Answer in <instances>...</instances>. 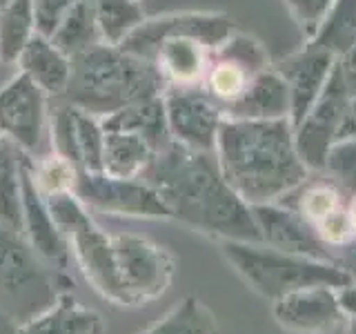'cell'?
<instances>
[{"mask_svg":"<svg viewBox=\"0 0 356 334\" xmlns=\"http://www.w3.org/2000/svg\"><path fill=\"white\" fill-rule=\"evenodd\" d=\"M92 334H100V332H92Z\"/></svg>","mask_w":356,"mask_h":334,"instance_id":"cell-41","label":"cell"},{"mask_svg":"<svg viewBox=\"0 0 356 334\" xmlns=\"http://www.w3.org/2000/svg\"><path fill=\"white\" fill-rule=\"evenodd\" d=\"M298 29L303 31L305 40H309L318 31L321 22L325 20L334 0H285Z\"/></svg>","mask_w":356,"mask_h":334,"instance_id":"cell-31","label":"cell"},{"mask_svg":"<svg viewBox=\"0 0 356 334\" xmlns=\"http://www.w3.org/2000/svg\"><path fill=\"white\" fill-rule=\"evenodd\" d=\"M348 214H350V221H352V228H354V237H356V194L352 198V203L348 207Z\"/></svg>","mask_w":356,"mask_h":334,"instance_id":"cell-37","label":"cell"},{"mask_svg":"<svg viewBox=\"0 0 356 334\" xmlns=\"http://www.w3.org/2000/svg\"><path fill=\"white\" fill-rule=\"evenodd\" d=\"M165 78L159 67L118 45L96 42L72 58L65 96L70 105L92 116H111L129 105L163 96Z\"/></svg>","mask_w":356,"mask_h":334,"instance_id":"cell-4","label":"cell"},{"mask_svg":"<svg viewBox=\"0 0 356 334\" xmlns=\"http://www.w3.org/2000/svg\"><path fill=\"white\" fill-rule=\"evenodd\" d=\"M33 176H36L42 196H51L60 192H74L78 170L54 152L47 159H42V163H33Z\"/></svg>","mask_w":356,"mask_h":334,"instance_id":"cell-28","label":"cell"},{"mask_svg":"<svg viewBox=\"0 0 356 334\" xmlns=\"http://www.w3.org/2000/svg\"><path fill=\"white\" fill-rule=\"evenodd\" d=\"M227 118L243 120H289V87L278 67L256 74L245 92L225 107Z\"/></svg>","mask_w":356,"mask_h":334,"instance_id":"cell-17","label":"cell"},{"mask_svg":"<svg viewBox=\"0 0 356 334\" xmlns=\"http://www.w3.org/2000/svg\"><path fill=\"white\" fill-rule=\"evenodd\" d=\"M18 65L25 76H29L44 94H65L72 76V58L54 45L51 38L42 33H33L31 40L22 49Z\"/></svg>","mask_w":356,"mask_h":334,"instance_id":"cell-18","label":"cell"},{"mask_svg":"<svg viewBox=\"0 0 356 334\" xmlns=\"http://www.w3.org/2000/svg\"><path fill=\"white\" fill-rule=\"evenodd\" d=\"M143 334H220L214 312L198 299L187 296L181 305L172 310L156 326Z\"/></svg>","mask_w":356,"mask_h":334,"instance_id":"cell-27","label":"cell"},{"mask_svg":"<svg viewBox=\"0 0 356 334\" xmlns=\"http://www.w3.org/2000/svg\"><path fill=\"white\" fill-rule=\"evenodd\" d=\"M305 45L327 51L334 58L356 47V0H334L318 31Z\"/></svg>","mask_w":356,"mask_h":334,"instance_id":"cell-23","label":"cell"},{"mask_svg":"<svg viewBox=\"0 0 356 334\" xmlns=\"http://www.w3.org/2000/svg\"><path fill=\"white\" fill-rule=\"evenodd\" d=\"M116 265L129 305L152 303L167 292L176 274V263L165 248L136 234L111 237Z\"/></svg>","mask_w":356,"mask_h":334,"instance_id":"cell-6","label":"cell"},{"mask_svg":"<svg viewBox=\"0 0 356 334\" xmlns=\"http://www.w3.org/2000/svg\"><path fill=\"white\" fill-rule=\"evenodd\" d=\"M140 178L159 192L172 218L216 239L263 243L252 205L225 181L214 152L172 141L154 154Z\"/></svg>","mask_w":356,"mask_h":334,"instance_id":"cell-1","label":"cell"},{"mask_svg":"<svg viewBox=\"0 0 356 334\" xmlns=\"http://www.w3.org/2000/svg\"><path fill=\"white\" fill-rule=\"evenodd\" d=\"M341 207H343L341 192L330 185L309 187L298 200V212L312 223V225H316L318 221H323L325 216H330L332 212H337Z\"/></svg>","mask_w":356,"mask_h":334,"instance_id":"cell-30","label":"cell"},{"mask_svg":"<svg viewBox=\"0 0 356 334\" xmlns=\"http://www.w3.org/2000/svg\"><path fill=\"white\" fill-rule=\"evenodd\" d=\"M337 67L341 72L343 85H345V89H348L350 98H356V47H352L350 51L339 56Z\"/></svg>","mask_w":356,"mask_h":334,"instance_id":"cell-34","label":"cell"},{"mask_svg":"<svg viewBox=\"0 0 356 334\" xmlns=\"http://www.w3.org/2000/svg\"><path fill=\"white\" fill-rule=\"evenodd\" d=\"M100 332V317L96 312L81 305L74 296L63 294L56 301L31 317L22 326L18 334H92Z\"/></svg>","mask_w":356,"mask_h":334,"instance_id":"cell-19","label":"cell"},{"mask_svg":"<svg viewBox=\"0 0 356 334\" xmlns=\"http://www.w3.org/2000/svg\"><path fill=\"white\" fill-rule=\"evenodd\" d=\"M218 248L243 281L272 303L303 287L327 285L341 289L354 283V278L337 261L307 259L274 250L265 243L232 239H218Z\"/></svg>","mask_w":356,"mask_h":334,"instance_id":"cell-5","label":"cell"},{"mask_svg":"<svg viewBox=\"0 0 356 334\" xmlns=\"http://www.w3.org/2000/svg\"><path fill=\"white\" fill-rule=\"evenodd\" d=\"M42 129L44 92L20 72L0 89V134L14 141L22 152H36Z\"/></svg>","mask_w":356,"mask_h":334,"instance_id":"cell-12","label":"cell"},{"mask_svg":"<svg viewBox=\"0 0 356 334\" xmlns=\"http://www.w3.org/2000/svg\"><path fill=\"white\" fill-rule=\"evenodd\" d=\"M274 319L292 334H327L348 321L339 289L327 285L303 287L274 301Z\"/></svg>","mask_w":356,"mask_h":334,"instance_id":"cell-13","label":"cell"},{"mask_svg":"<svg viewBox=\"0 0 356 334\" xmlns=\"http://www.w3.org/2000/svg\"><path fill=\"white\" fill-rule=\"evenodd\" d=\"M154 148L134 132L105 129L103 172L114 178H140L154 159Z\"/></svg>","mask_w":356,"mask_h":334,"instance_id":"cell-21","label":"cell"},{"mask_svg":"<svg viewBox=\"0 0 356 334\" xmlns=\"http://www.w3.org/2000/svg\"><path fill=\"white\" fill-rule=\"evenodd\" d=\"M225 181L245 203H274L307 178L294 127L285 120L225 118L214 145Z\"/></svg>","mask_w":356,"mask_h":334,"instance_id":"cell-2","label":"cell"},{"mask_svg":"<svg viewBox=\"0 0 356 334\" xmlns=\"http://www.w3.org/2000/svg\"><path fill=\"white\" fill-rule=\"evenodd\" d=\"M0 143H3V134H0Z\"/></svg>","mask_w":356,"mask_h":334,"instance_id":"cell-40","label":"cell"},{"mask_svg":"<svg viewBox=\"0 0 356 334\" xmlns=\"http://www.w3.org/2000/svg\"><path fill=\"white\" fill-rule=\"evenodd\" d=\"M7 3H9V0H0V7H5Z\"/></svg>","mask_w":356,"mask_h":334,"instance_id":"cell-39","label":"cell"},{"mask_svg":"<svg viewBox=\"0 0 356 334\" xmlns=\"http://www.w3.org/2000/svg\"><path fill=\"white\" fill-rule=\"evenodd\" d=\"M236 29L227 14L181 11L145 18L118 47L159 67L167 85L196 87L205 81L211 51Z\"/></svg>","mask_w":356,"mask_h":334,"instance_id":"cell-3","label":"cell"},{"mask_svg":"<svg viewBox=\"0 0 356 334\" xmlns=\"http://www.w3.org/2000/svg\"><path fill=\"white\" fill-rule=\"evenodd\" d=\"M51 40L56 47L70 56V58H74L76 54L85 51L87 47H92L96 42H103L92 0H76L70 9V14L60 22V27L56 29Z\"/></svg>","mask_w":356,"mask_h":334,"instance_id":"cell-25","label":"cell"},{"mask_svg":"<svg viewBox=\"0 0 356 334\" xmlns=\"http://www.w3.org/2000/svg\"><path fill=\"white\" fill-rule=\"evenodd\" d=\"M348 105H350V94L343 85L337 63H334L330 81L325 89H323V94L312 105L305 118L294 127L296 150L307 170H325L327 156L334 145L339 143L341 122Z\"/></svg>","mask_w":356,"mask_h":334,"instance_id":"cell-9","label":"cell"},{"mask_svg":"<svg viewBox=\"0 0 356 334\" xmlns=\"http://www.w3.org/2000/svg\"><path fill=\"white\" fill-rule=\"evenodd\" d=\"M314 228L318 232L321 241L325 243L327 248H345V245H350V243L356 241L352 221H350V214H348V209H345V207L332 212L330 216L318 221Z\"/></svg>","mask_w":356,"mask_h":334,"instance_id":"cell-32","label":"cell"},{"mask_svg":"<svg viewBox=\"0 0 356 334\" xmlns=\"http://www.w3.org/2000/svg\"><path fill=\"white\" fill-rule=\"evenodd\" d=\"M348 334H356V319H350V323H348Z\"/></svg>","mask_w":356,"mask_h":334,"instance_id":"cell-38","label":"cell"},{"mask_svg":"<svg viewBox=\"0 0 356 334\" xmlns=\"http://www.w3.org/2000/svg\"><path fill=\"white\" fill-rule=\"evenodd\" d=\"M33 33H36L33 0H9L5 7H0V61L18 63Z\"/></svg>","mask_w":356,"mask_h":334,"instance_id":"cell-24","label":"cell"},{"mask_svg":"<svg viewBox=\"0 0 356 334\" xmlns=\"http://www.w3.org/2000/svg\"><path fill=\"white\" fill-rule=\"evenodd\" d=\"M22 150L3 136L0 143V230L22 234Z\"/></svg>","mask_w":356,"mask_h":334,"instance_id":"cell-22","label":"cell"},{"mask_svg":"<svg viewBox=\"0 0 356 334\" xmlns=\"http://www.w3.org/2000/svg\"><path fill=\"white\" fill-rule=\"evenodd\" d=\"M167 125L176 143L198 152H214L225 109L205 89L167 85L163 92Z\"/></svg>","mask_w":356,"mask_h":334,"instance_id":"cell-10","label":"cell"},{"mask_svg":"<svg viewBox=\"0 0 356 334\" xmlns=\"http://www.w3.org/2000/svg\"><path fill=\"white\" fill-rule=\"evenodd\" d=\"M341 256H334V261H337V265H341L345 272H348L354 283H356V241L345 245V248H341Z\"/></svg>","mask_w":356,"mask_h":334,"instance_id":"cell-35","label":"cell"},{"mask_svg":"<svg viewBox=\"0 0 356 334\" xmlns=\"http://www.w3.org/2000/svg\"><path fill=\"white\" fill-rule=\"evenodd\" d=\"M272 67L270 54L250 33L234 31L232 36L211 51V63L205 74V92L225 109L250 85V81Z\"/></svg>","mask_w":356,"mask_h":334,"instance_id":"cell-11","label":"cell"},{"mask_svg":"<svg viewBox=\"0 0 356 334\" xmlns=\"http://www.w3.org/2000/svg\"><path fill=\"white\" fill-rule=\"evenodd\" d=\"M74 194L87 209L111 216L172 218L165 200L143 178H114L105 172H78Z\"/></svg>","mask_w":356,"mask_h":334,"instance_id":"cell-7","label":"cell"},{"mask_svg":"<svg viewBox=\"0 0 356 334\" xmlns=\"http://www.w3.org/2000/svg\"><path fill=\"white\" fill-rule=\"evenodd\" d=\"M334 63L337 58L332 54L303 45V49L278 67V72L285 76L289 87V122H292V127H296L305 118L312 105L323 94Z\"/></svg>","mask_w":356,"mask_h":334,"instance_id":"cell-16","label":"cell"},{"mask_svg":"<svg viewBox=\"0 0 356 334\" xmlns=\"http://www.w3.org/2000/svg\"><path fill=\"white\" fill-rule=\"evenodd\" d=\"M20 178H22V234L29 239L33 252L40 259L65 265L67 254H70V245H67V239L63 237L58 225H56L47 200H44L36 183L33 163L27 156V152H22Z\"/></svg>","mask_w":356,"mask_h":334,"instance_id":"cell-15","label":"cell"},{"mask_svg":"<svg viewBox=\"0 0 356 334\" xmlns=\"http://www.w3.org/2000/svg\"><path fill=\"white\" fill-rule=\"evenodd\" d=\"M54 301L47 278L16 243V234L0 230V308L20 326L22 312H29L31 319Z\"/></svg>","mask_w":356,"mask_h":334,"instance_id":"cell-8","label":"cell"},{"mask_svg":"<svg viewBox=\"0 0 356 334\" xmlns=\"http://www.w3.org/2000/svg\"><path fill=\"white\" fill-rule=\"evenodd\" d=\"M339 301H341V308L345 312V317L356 319V283L341 287L339 289Z\"/></svg>","mask_w":356,"mask_h":334,"instance_id":"cell-36","label":"cell"},{"mask_svg":"<svg viewBox=\"0 0 356 334\" xmlns=\"http://www.w3.org/2000/svg\"><path fill=\"white\" fill-rule=\"evenodd\" d=\"M76 0H33V16H36V31L51 38L60 27L65 16L70 14Z\"/></svg>","mask_w":356,"mask_h":334,"instance_id":"cell-33","label":"cell"},{"mask_svg":"<svg viewBox=\"0 0 356 334\" xmlns=\"http://www.w3.org/2000/svg\"><path fill=\"white\" fill-rule=\"evenodd\" d=\"M252 214L259 225L261 239L265 245L287 254L307 256L318 261H334L327 252V245L321 241L316 228L300 214L276 203L252 205Z\"/></svg>","mask_w":356,"mask_h":334,"instance_id":"cell-14","label":"cell"},{"mask_svg":"<svg viewBox=\"0 0 356 334\" xmlns=\"http://www.w3.org/2000/svg\"><path fill=\"white\" fill-rule=\"evenodd\" d=\"M103 42L120 45L145 20L138 0H92Z\"/></svg>","mask_w":356,"mask_h":334,"instance_id":"cell-26","label":"cell"},{"mask_svg":"<svg viewBox=\"0 0 356 334\" xmlns=\"http://www.w3.org/2000/svg\"><path fill=\"white\" fill-rule=\"evenodd\" d=\"M325 172H330L343 189L356 194V138L339 141L334 145L327 156Z\"/></svg>","mask_w":356,"mask_h":334,"instance_id":"cell-29","label":"cell"},{"mask_svg":"<svg viewBox=\"0 0 356 334\" xmlns=\"http://www.w3.org/2000/svg\"><path fill=\"white\" fill-rule=\"evenodd\" d=\"M103 129H118V132H134L147 141L154 152L167 148L174 138L167 125L165 103L163 96H154L140 100L136 105H129L116 114L103 118Z\"/></svg>","mask_w":356,"mask_h":334,"instance_id":"cell-20","label":"cell"}]
</instances>
